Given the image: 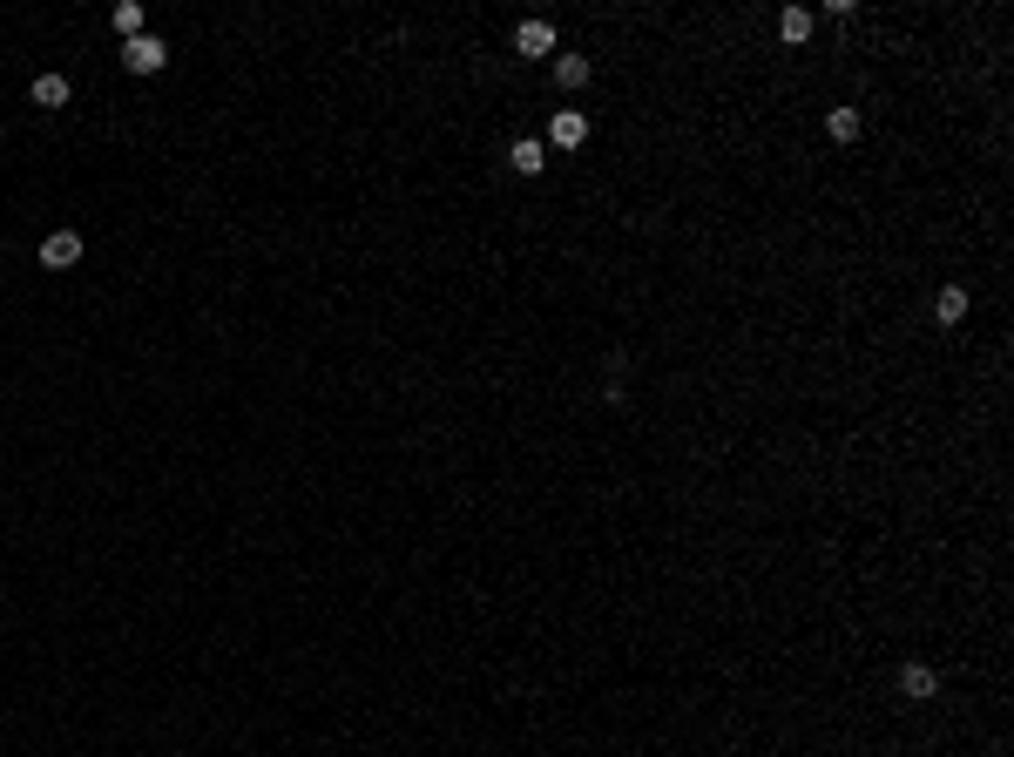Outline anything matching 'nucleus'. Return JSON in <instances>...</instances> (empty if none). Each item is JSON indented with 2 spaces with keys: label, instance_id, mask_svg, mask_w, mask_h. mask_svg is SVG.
<instances>
[{
  "label": "nucleus",
  "instance_id": "1",
  "mask_svg": "<svg viewBox=\"0 0 1014 757\" xmlns=\"http://www.w3.org/2000/svg\"><path fill=\"white\" fill-rule=\"evenodd\" d=\"M122 61H129V75H156L169 61V48L156 41V34H136V41H122Z\"/></svg>",
  "mask_w": 1014,
  "mask_h": 757
},
{
  "label": "nucleus",
  "instance_id": "4",
  "mask_svg": "<svg viewBox=\"0 0 1014 757\" xmlns=\"http://www.w3.org/2000/svg\"><path fill=\"white\" fill-rule=\"evenodd\" d=\"M548 136H555V149H582V142H589V115L562 109L555 122H548Z\"/></svg>",
  "mask_w": 1014,
  "mask_h": 757
},
{
  "label": "nucleus",
  "instance_id": "11",
  "mask_svg": "<svg viewBox=\"0 0 1014 757\" xmlns=\"http://www.w3.org/2000/svg\"><path fill=\"white\" fill-rule=\"evenodd\" d=\"M34 102H41V109H61V102H68V75H41V82H34Z\"/></svg>",
  "mask_w": 1014,
  "mask_h": 757
},
{
  "label": "nucleus",
  "instance_id": "5",
  "mask_svg": "<svg viewBox=\"0 0 1014 757\" xmlns=\"http://www.w3.org/2000/svg\"><path fill=\"white\" fill-rule=\"evenodd\" d=\"M900 690H906V697H913V703H927L933 690H940V676H933L927 663H906V670H900Z\"/></svg>",
  "mask_w": 1014,
  "mask_h": 757
},
{
  "label": "nucleus",
  "instance_id": "6",
  "mask_svg": "<svg viewBox=\"0 0 1014 757\" xmlns=\"http://www.w3.org/2000/svg\"><path fill=\"white\" fill-rule=\"evenodd\" d=\"M933 318H940V325H960V318H967V291H960V284H947V291L933 298Z\"/></svg>",
  "mask_w": 1014,
  "mask_h": 757
},
{
  "label": "nucleus",
  "instance_id": "9",
  "mask_svg": "<svg viewBox=\"0 0 1014 757\" xmlns=\"http://www.w3.org/2000/svg\"><path fill=\"white\" fill-rule=\"evenodd\" d=\"M778 34H785V41H812V7H785V14H778Z\"/></svg>",
  "mask_w": 1014,
  "mask_h": 757
},
{
  "label": "nucleus",
  "instance_id": "3",
  "mask_svg": "<svg viewBox=\"0 0 1014 757\" xmlns=\"http://www.w3.org/2000/svg\"><path fill=\"white\" fill-rule=\"evenodd\" d=\"M514 48H521L528 61L555 55V28H548V21H521V28H514Z\"/></svg>",
  "mask_w": 1014,
  "mask_h": 757
},
{
  "label": "nucleus",
  "instance_id": "8",
  "mask_svg": "<svg viewBox=\"0 0 1014 757\" xmlns=\"http://www.w3.org/2000/svg\"><path fill=\"white\" fill-rule=\"evenodd\" d=\"M589 75H595L589 55H562V61H555V82H562V88H589Z\"/></svg>",
  "mask_w": 1014,
  "mask_h": 757
},
{
  "label": "nucleus",
  "instance_id": "12",
  "mask_svg": "<svg viewBox=\"0 0 1014 757\" xmlns=\"http://www.w3.org/2000/svg\"><path fill=\"white\" fill-rule=\"evenodd\" d=\"M115 34H122V41H136V34H142V7H136V0L115 7Z\"/></svg>",
  "mask_w": 1014,
  "mask_h": 757
},
{
  "label": "nucleus",
  "instance_id": "7",
  "mask_svg": "<svg viewBox=\"0 0 1014 757\" xmlns=\"http://www.w3.org/2000/svg\"><path fill=\"white\" fill-rule=\"evenodd\" d=\"M825 129H832V142H859L866 115H859V109H832V115H825Z\"/></svg>",
  "mask_w": 1014,
  "mask_h": 757
},
{
  "label": "nucleus",
  "instance_id": "2",
  "mask_svg": "<svg viewBox=\"0 0 1014 757\" xmlns=\"http://www.w3.org/2000/svg\"><path fill=\"white\" fill-rule=\"evenodd\" d=\"M41 264H48V271L82 264V237H75V230H48V237H41Z\"/></svg>",
  "mask_w": 1014,
  "mask_h": 757
},
{
  "label": "nucleus",
  "instance_id": "10",
  "mask_svg": "<svg viewBox=\"0 0 1014 757\" xmlns=\"http://www.w3.org/2000/svg\"><path fill=\"white\" fill-rule=\"evenodd\" d=\"M507 163L521 169V176H541V142H535V136H521L514 149H507Z\"/></svg>",
  "mask_w": 1014,
  "mask_h": 757
}]
</instances>
